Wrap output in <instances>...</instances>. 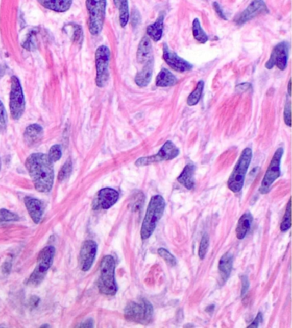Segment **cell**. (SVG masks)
<instances>
[{
  "mask_svg": "<svg viewBox=\"0 0 292 328\" xmlns=\"http://www.w3.org/2000/svg\"><path fill=\"white\" fill-rule=\"evenodd\" d=\"M289 44L287 41L277 44L272 51L271 55L265 64V68L272 69L277 67L280 71H284L288 65L289 59Z\"/></svg>",
  "mask_w": 292,
  "mask_h": 328,
  "instance_id": "obj_12",
  "label": "cell"
},
{
  "mask_svg": "<svg viewBox=\"0 0 292 328\" xmlns=\"http://www.w3.org/2000/svg\"><path fill=\"white\" fill-rule=\"evenodd\" d=\"M0 170H1V159H0Z\"/></svg>",
  "mask_w": 292,
  "mask_h": 328,
  "instance_id": "obj_44",
  "label": "cell"
},
{
  "mask_svg": "<svg viewBox=\"0 0 292 328\" xmlns=\"http://www.w3.org/2000/svg\"><path fill=\"white\" fill-rule=\"evenodd\" d=\"M284 154V149L279 148L277 149L274 157L272 159L271 163L269 165V168L266 170L264 178L261 182L260 191L262 194L267 193L272 184L279 178L280 176V164H281L282 157Z\"/></svg>",
  "mask_w": 292,
  "mask_h": 328,
  "instance_id": "obj_11",
  "label": "cell"
},
{
  "mask_svg": "<svg viewBox=\"0 0 292 328\" xmlns=\"http://www.w3.org/2000/svg\"><path fill=\"white\" fill-rule=\"evenodd\" d=\"M165 208V201L162 196L158 195L152 197L141 225V239L146 240L151 237L156 228L157 224L162 218Z\"/></svg>",
  "mask_w": 292,
  "mask_h": 328,
  "instance_id": "obj_2",
  "label": "cell"
},
{
  "mask_svg": "<svg viewBox=\"0 0 292 328\" xmlns=\"http://www.w3.org/2000/svg\"><path fill=\"white\" fill-rule=\"evenodd\" d=\"M136 57L139 64H145L148 62L154 60L151 40L149 36H144L139 43Z\"/></svg>",
  "mask_w": 292,
  "mask_h": 328,
  "instance_id": "obj_17",
  "label": "cell"
},
{
  "mask_svg": "<svg viewBox=\"0 0 292 328\" xmlns=\"http://www.w3.org/2000/svg\"><path fill=\"white\" fill-rule=\"evenodd\" d=\"M262 314L261 313H259L258 314L257 316L255 317V320H254V321H253L251 324H250L248 327L250 328V327H258L259 325H260V323L262 321Z\"/></svg>",
  "mask_w": 292,
  "mask_h": 328,
  "instance_id": "obj_40",
  "label": "cell"
},
{
  "mask_svg": "<svg viewBox=\"0 0 292 328\" xmlns=\"http://www.w3.org/2000/svg\"><path fill=\"white\" fill-rule=\"evenodd\" d=\"M158 254L162 257L163 259L165 260V262L171 267H174L177 264V261H176L174 255H173L170 252L164 249V248H160V249H158Z\"/></svg>",
  "mask_w": 292,
  "mask_h": 328,
  "instance_id": "obj_31",
  "label": "cell"
},
{
  "mask_svg": "<svg viewBox=\"0 0 292 328\" xmlns=\"http://www.w3.org/2000/svg\"><path fill=\"white\" fill-rule=\"evenodd\" d=\"M33 183L36 191L41 193H48L53 188L54 181L53 162L45 154H32L25 162Z\"/></svg>",
  "mask_w": 292,
  "mask_h": 328,
  "instance_id": "obj_1",
  "label": "cell"
},
{
  "mask_svg": "<svg viewBox=\"0 0 292 328\" xmlns=\"http://www.w3.org/2000/svg\"><path fill=\"white\" fill-rule=\"evenodd\" d=\"M27 209L30 213V217L35 224H39L44 214V205L42 201L33 197H26L24 200Z\"/></svg>",
  "mask_w": 292,
  "mask_h": 328,
  "instance_id": "obj_18",
  "label": "cell"
},
{
  "mask_svg": "<svg viewBox=\"0 0 292 328\" xmlns=\"http://www.w3.org/2000/svg\"><path fill=\"white\" fill-rule=\"evenodd\" d=\"M208 247H209V238H208V235L206 233V234H204L203 237H202V241H201V244H200L199 252H198L200 259H204L205 256H206V254H207Z\"/></svg>",
  "mask_w": 292,
  "mask_h": 328,
  "instance_id": "obj_33",
  "label": "cell"
},
{
  "mask_svg": "<svg viewBox=\"0 0 292 328\" xmlns=\"http://www.w3.org/2000/svg\"><path fill=\"white\" fill-rule=\"evenodd\" d=\"M19 220V217L16 214L10 212L8 210H0V222H10V221H16Z\"/></svg>",
  "mask_w": 292,
  "mask_h": 328,
  "instance_id": "obj_35",
  "label": "cell"
},
{
  "mask_svg": "<svg viewBox=\"0 0 292 328\" xmlns=\"http://www.w3.org/2000/svg\"><path fill=\"white\" fill-rule=\"evenodd\" d=\"M125 316L130 321L146 325L153 320L154 308L149 301L141 298L130 302L126 306Z\"/></svg>",
  "mask_w": 292,
  "mask_h": 328,
  "instance_id": "obj_5",
  "label": "cell"
},
{
  "mask_svg": "<svg viewBox=\"0 0 292 328\" xmlns=\"http://www.w3.org/2000/svg\"><path fill=\"white\" fill-rule=\"evenodd\" d=\"M290 226H291V215H290V200H289L287 205V209L284 214V219L280 225V230L282 231H286L289 230Z\"/></svg>",
  "mask_w": 292,
  "mask_h": 328,
  "instance_id": "obj_30",
  "label": "cell"
},
{
  "mask_svg": "<svg viewBox=\"0 0 292 328\" xmlns=\"http://www.w3.org/2000/svg\"><path fill=\"white\" fill-rule=\"evenodd\" d=\"M178 155H179V149L176 147L173 142L167 140L162 146V148L159 149L158 154L152 155V156L140 158L136 160V166L144 167V166H149V165L158 163V162L172 160V159L177 158Z\"/></svg>",
  "mask_w": 292,
  "mask_h": 328,
  "instance_id": "obj_10",
  "label": "cell"
},
{
  "mask_svg": "<svg viewBox=\"0 0 292 328\" xmlns=\"http://www.w3.org/2000/svg\"><path fill=\"white\" fill-rule=\"evenodd\" d=\"M164 20L165 14L161 13L156 21L154 24L149 25L147 28V35L155 42H158L162 38L163 31H164Z\"/></svg>",
  "mask_w": 292,
  "mask_h": 328,
  "instance_id": "obj_21",
  "label": "cell"
},
{
  "mask_svg": "<svg viewBox=\"0 0 292 328\" xmlns=\"http://www.w3.org/2000/svg\"><path fill=\"white\" fill-rule=\"evenodd\" d=\"M7 113L2 101H0V134L5 132L7 128Z\"/></svg>",
  "mask_w": 292,
  "mask_h": 328,
  "instance_id": "obj_34",
  "label": "cell"
},
{
  "mask_svg": "<svg viewBox=\"0 0 292 328\" xmlns=\"http://www.w3.org/2000/svg\"><path fill=\"white\" fill-rule=\"evenodd\" d=\"M25 97L18 77H11V93H10V110L12 119L18 120L21 119L25 111Z\"/></svg>",
  "mask_w": 292,
  "mask_h": 328,
  "instance_id": "obj_9",
  "label": "cell"
},
{
  "mask_svg": "<svg viewBox=\"0 0 292 328\" xmlns=\"http://www.w3.org/2000/svg\"><path fill=\"white\" fill-rule=\"evenodd\" d=\"M97 254V244L93 240L84 242L80 251L79 262L81 269L88 272L93 266Z\"/></svg>",
  "mask_w": 292,
  "mask_h": 328,
  "instance_id": "obj_15",
  "label": "cell"
},
{
  "mask_svg": "<svg viewBox=\"0 0 292 328\" xmlns=\"http://www.w3.org/2000/svg\"><path fill=\"white\" fill-rule=\"evenodd\" d=\"M290 116H291V105H290V102L289 101L285 105L284 111V122L289 127L290 126V124H291V122H290Z\"/></svg>",
  "mask_w": 292,
  "mask_h": 328,
  "instance_id": "obj_37",
  "label": "cell"
},
{
  "mask_svg": "<svg viewBox=\"0 0 292 328\" xmlns=\"http://www.w3.org/2000/svg\"><path fill=\"white\" fill-rule=\"evenodd\" d=\"M154 60L143 64V68L139 71L135 77L136 84L140 87H145L151 82L154 72Z\"/></svg>",
  "mask_w": 292,
  "mask_h": 328,
  "instance_id": "obj_19",
  "label": "cell"
},
{
  "mask_svg": "<svg viewBox=\"0 0 292 328\" xmlns=\"http://www.w3.org/2000/svg\"><path fill=\"white\" fill-rule=\"evenodd\" d=\"M288 93L289 96H291V80H289V84H288Z\"/></svg>",
  "mask_w": 292,
  "mask_h": 328,
  "instance_id": "obj_42",
  "label": "cell"
},
{
  "mask_svg": "<svg viewBox=\"0 0 292 328\" xmlns=\"http://www.w3.org/2000/svg\"><path fill=\"white\" fill-rule=\"evenodd\" d=\"M192 31H193V36H194V40L198 41V42L201 43V44H205V43H207L208 41L209 38H208L203 29H202L199 19L196 18L193 21Z\"/></svg>",
  "mask_w": 292,
  "mask_h": 328,
  "instance_id": "obj_28",
  "label": "cell"
},
{
  "mask_svg": "<svg viewBox=\"0 0 292 328\" xmlns=\"http://www.w3.org/2000/svg\"><path fill=\"white\" fill-rule=\"evenodd\" d=\"M93 320H88L80 325V327H93Z\"/></svg>",
  "mask_w": 292,
  "mask_h": 328,
  "instance_id": "obj_41",
  "label": "cell"
},
{
  "mask_svg": "<svg viewBox=\"0 0 292 328\" xmlns=\"http://www.w3.org/2000/svg\"><path fill=\"white\" fill-rule=\"evenodd\" d=\"M212 6H213V9L215 10L216 13L218 14V16H220L221 18L224 19V20H227L226 14L224 12L222 7L220 6V4L217 3V2H214V3L212 4Z\"/></svg>",
  "mask_w": 292,
  "mask_h": 328,
  "instance_id": "obj_39",
  "label": "cell"
},
{
  "mask_svg": "<svg viewBox=\"0 0 292 328\" xmlns=\"http://www.w3.org/2000/svg\"><path fill=\"white\" fill-rule=\"evenodd\" d=\"M113 2L119 12L120 25L122 28H125L130 20L129 1L128 0H113Z\"/></svg>",
  "mask_w": 292,
  "mask_h": 328,
  "instance_id": "obj_27",
  "label": "cell"
},
{
  "mask_svg": "<svg viewBox=\"0 0 292 328\" xmlns=\"http://www.w3.org/2000/svg\"><path fill=\"white\" fill-rule=\"evenodd\" d=\"M252 159V149L246 148L241 154L238 161L234 167L233 172L229 178L228 188L234 193L242 191L245 184V176Z\"/></svg>",
  "mask_w": 292,
  "mask_h": 328,
  "instance_id": "obj_4",
  "label": "cell"
},
{
  "mask_svg": "<svg viewBox=\"0 0 292 328\" xmlns=\"http://www.w3.org/2000/svg\"><path fill=\"white\" fill-rule=\"evenodd\" d=\"M111 51L106 45H101L95 52L96 78L97 87H104L109 80V64Z\"/></svg>",
  "mask_w": 292,
  "mask_h": 328,
  "instance_id": "obj_7",
  "label": "cell"
},
{
  "mask_svg": "<svg viewBox=\"0 0 292 328\" xmlns=\"http://www.w3.org/2000/svg\"><path fill=\"white\" fill-rule=\"evenodd\" d=\"M232 267H233V255L230 252H227L221 257L220 264H218V271H220L222 283H226V281L228 279L231 275Z\"/></svg>",
  "mask_w": 292,
  "mask_h": 328,
  "instance_id": "obj_23",
  "label": "cell"
},
{
  "mask_svg": "<svg viewBox=\"0 0 292 328\" xmlns=\"http://www.w3.org/2000/svg\"><path fill=\"white\" fill-rule=\"evenodd\" d=\"M163 58L165 63L176 72H187L193 69V65L189 62L171 50L166 43L163 45Z\"/></svg>",
  "mask_w": 292,
  "mask_h": 328,
  "instance_id": "obj_14",
  "label": "cell"
},
{
  "mask_svg": "<svg viewBox=\"0 0 292 328\" xmlns=\"http://www.w3.org/2000/svg\"><path fill=\"white\" fill-rule=\"evenodd\" d=\"M72 172L71 160H67L62 167L59 173V180L64 181L70 176Z\"/></svg>",
  "mask_w": 292,
  "mask_h": 328,
  "instance_id": "obj_32",
  "label": "cell"
},
{
  "mask_svg": "<svg viewBox=\"0 0 292 328\" xmlns=\"http://www.w3.org/2000/svg\"><path fill=\"white\" fill-rule=\"evenodd\" d=\"M48 157L53 162L59 161L62 157L61 147L59 145H53L49 150Z\"/></svg>",
  "mask_w": 292,
  "mask_h": 328,
  "instance_id": "obj_36",
  "label": "cell"
},
{
  "mask_svg": "<svg viewBox=\"0 0 292 328\" xmlns=\"http://www.w3.org/2000/svg\"><path fill=\"white\" fill-rule=\"evenodd\" d=\"M204 86L205 83L202 80L198 82L197 87L194 88V90L189 95V97L187 99V104L189 106H197V104L199 103L200 100L202 99Z\"/></svg>",
  "mask_w": 292,
  "mask_h": 328,
  "instance_id": "obj_29",
  "label": "cell"
},
{
  "mask_svg": "<svg viewBox=\"0 0 292 328\" xmlns=\"http://www.w3.org/2000/svg\"><path fill=\"white\" fill-rule=\"evenodd\" d=\"M194 172H196V166L194 164L186 165L183 172L178 176V183L184 186L188 190H192L194 186Z\"/></svg>",
  "mask_w": 292,
  "mask_h": 328,
  "instance_id": "obj_22",
  "label": "cell"
},
{
  "mask_svg": "<svg viewBox=\"0 0 292 328\" xmlns=\"http://www.w3.org/2000/svg\"><path fill=\"white\" fill-rule=\"evenodd\" d=\"M115 260L112 255L104 257L100 268L98 280L99 290L106 296H114L117 293V286L115 280Z\"/></svg>",
  "mask_w": 292,
  "mask_h": 328,
  "instance_id": "obj_3",
  "label": "cell"
},
{
  "mask_svg": "<svg viewBox=\"0 0 292 328\" xmlns=\"http://www.w3.org/2000/svg\"><path fill=\"white\" fill-rule=\"evenodd\" d=\"M43 137V128L37 124L28 126L24 132V140L29 146H35Z\"/></svg>",
  "mask_w": 292,
  "mask_h": 328,
  "instance_id": "obj_20",
  "label": "cell"
},
{
  "mask_svg": "<svg viewBox=\"0 0 292 328\" xmlns=\"http://www.w3.org/2000/svg\"><path fill=\"white\" fill-rule=\"evenodd\" d=\"M185 327H194V325H185Z\"/></svg>",
  "mask_w": 292,
  "mask_h": 328,
  "instance_id": "obj_43",
  "label": "cell"
},
{
  "mask_svg": "<svg viewBox=\"0 0 292 328\" xmlns=\"http://www.w3.org/2000/svg\"><path fill=\"white\" fill-rule=\"evenodd\" d=\"M252 220L253 216L250 213H245V215H242L239 219L236 229V237L238 239H242L247 235L252 224Z\"/></svg>",
  "mask_w": 292,
  "mask_h": 328,
  "instance_id": "obj_26",
  "label": "cell"
},
{
  "mask_svg": "<svg viewBox=\"0 0 292 328\" xmlns=\"http://www.w3.org/2000/svg\"><path fill=\"white\" fill-rule=\"evenodd\" d=\"M38 2L45 8L56 12H65L69 11L73 0H38Z\"/></svg>",
  "mask_w": 292,
  "mask_h": 328,
  "instance_id": "obj_24",
  "label": "cell"
},
{
  "mask_svg": "<svg viewBox=\"0 0 292 328\" xmlns=\"http://www.w3.org/2000/svg\"><path fill=\"white\" fill-rule=\"evenodd\" d=\"M118 198H119V194L117 191L111 188L103 189L98 193L94 208L108 209L117 202Z\"/></svg>",
  "mask_w": 292,
  "mask_h": 328,
  "instance_id": "obj_16",
  "label": "cell"
},
{
  "mask_svg": "<svg viewBox=\"0 0 292 328\" xmlns=\"http://www.w3.org/2000/svg\"><path fill=\"white\" fill-rule=\"evenodd\" d=\"M242 296H245L250 288V281L247 276H242Z\"/></svg>",
  "mask_w": 292,
  "mask_h": 328,
  "instance_id": "obj_38",
  "label": "cell"
},
{
  "mask_svg": "<svg viewBox=\"0 0 292 328\" xmlns=\"http://www.w3.org/2000/svg\"><path fill=\"white\" fill-rule=\"evenodd\" d=\"M269 12L266 4L263 0H254L245 11L236 16L234 18V21L237 25H242L256 16H260L261 14L269 13Z\"/></svg>",
  "mask_w": 292,
  "mask_h": 328,
  "instance_id": "obj_13",
  "label": "cell"
},
{
  "mask_svg": "<svg viewBox=\"0 0 292 328\" xmlns=\"http://www.w3.org/2000/svg\"><path fill=\"white\" fill-rule=\"evenodd\" d=\"M106 0H87L88 11V30L91 35H98L102 31L106 17Z\"/></svg>",
  "mask_w": 292,
  "mask_h": 328,
  "instance_id": "obj_6",
  "label": "cell"
},
{
  "mask_svg": "<svg viewBox=\"0 0 292 328\" xmlns=\"http://www.w3.org/2000/svg\"><path fill=\"white\" fill-rule=\"evenodd\" d=\"M55 249L53 246L45 247L38 257L37 266L28 280L29 285L37 286L43 280L45 274L53 264Z\"/></svg>",
  "mask_w": 292,
  "mask_h": 328,
  "instance_id": "obj_8",
  "label": "cell"
},
{
  "mask_svg": "<svg viewBox=\"0 0 292 328\" xmlns=\"http://www.w3.org/2000/svg\"><path fill=\"white\" fill-rule=\"evenodd\" d=\"M178 82V78L169 69L163 68L157 76L155 84L159 87H173Z\"/></svg>",
  "mask_w": 292,
  "mask_h": 328,
  "instance_id": "obj_25",
  "label": "cell"
}]
</instances>
